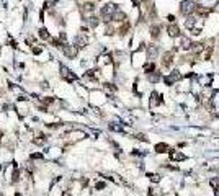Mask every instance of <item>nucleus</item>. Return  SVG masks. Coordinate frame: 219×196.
<instances>
[{
  "label": "nucleus",
  "instance_id": "obj_3",
  "mask_svg": "<svg viewBox=\"0 0 219 196\" xmlns=\"http://www.w3.org/2000/svg\"><path fill=\"white\" fill-rule=\"evenodd\" d=\"M167 33H169L170 38H177V36H180V28H178V25H175V23H172L169 26V30H167Z\"/></svg>",
  "mask_w": 219,
  "mask_h": 196
},
{
  "label": "nucleus",
  "instance_id": "obj_6",
  "mask_svg": "<svg viewBox=\"0 0 219 196\" xmlns=\"http://www.w3.org/2000/svg\"><path fill=\"white\" fill-rule=\"evenodd\" d=\"M178 79H180V74H178V72L175 70L174 74H172V75H169V77H165L164 80H165V83H167V85H172V83H174V82H175V80H178Z\"/></svg>",
  "mask_w": 219,
  "mask_h": 196
},
{
  "label": "nucleus",
  "instance_id": "obj_21",
  "mask_svg": "<svg viewBox=\"0 0 219 196\" xmlns=\"http://www.w3.org/2000/svg\"><path fill=\"white\" fill-rule=\"evenodd\" d=\"M149 177H151V180H152V181H159V180H160L159 175H149Z\"/></svg>",
  "mask_w": 219,
  "mask_h": 196
},
{
  "label": "nucleus",
  "instance_id": "obj_25",
  "mask_svg": "<svg viewBox=\"0 0 219 196\" xmlns=\"http://www.w3.org/2000/svg\"><path fill=\"white\" fill-rule=\"evenodd\" d=\"M15 196H21V194H18V193H16V194H15Z\"/></svg>",
  "mask_w": 219,
  "mask_h": 196
},
{
  "label": "nucleus",
  "instance_id": "obj_14",
  "mask_svg": "<svg viewBox=\"0 0 219 196\" xmlns=\"http://www.w3.org/2000/svg\"><path fill=\"white\" fill-rule=\"evenodd\" d=\"M154 69H155V66H154V62H149V64H146V66H144V70H146L147 74H151V72H154Z\"/></svg>",
  "mask_w": 219,
  "mask_h": 196
},
{
  "label": "nucleus",
  "instance_id": "obj_10",
  "mask_svg": "<svg viewBox=\"0 0 219 196\" xmlns=\"http://www.w3.org/2000/svg\"><path fill=\"white\" fill-rule=\"evenodd\" d=\"M155 151H157L159 154L167 152V151H169V146H167V144H164V142H160V144H157V146H155Z\"/></svg>",
  "mask_w": 219,
  "mask_h": 196
},
{
  "label": "nucleus",
  "instance_id": "obj_5",
  "mask_svg": "<svg viewBox=\"0 0 219 196\" xmlns=\"http://www.w3.org/2000/svg\"><path fill=\"white\" fill-rule=\"evenodd\" d=\"M180 41H182V49H191V39H190V38H187V36H182L180 38Z\"/></svg>",
  "mask_w": 219,
  "mask_h": 196
},
{
  "label": "nucleus",
  "instance_id": "obj_19",
  "mask_svg": "<svg viewBox=\"0 0 219 196\" xmlns=\"http://www.w3.org/2000/svg\"><path fill=\"white\" fill-rule=\"evenodd\" d=\"M149 80H151V82H157V80H159V74H154V75H149Z\"/></svg>",
  "mask_w": 219,
  "mask_h": 196
},
{
  "label": "nucleus",
  "instance_id": "obj_7",
  "mask_svg": "<svg viewBox=\"0 0 219 196\" xmlns=\"http://www.w3.org/2000/svg\"><path fill=\"white\" fill-rule=\"evenodd\" d=\"M191 51H193L195 54L203 53V51H204V44H203V43H195V44L191 46Z\"/></svg>",
  "mask_w": 219,
  "mask_h": 196
},
{
  "label": "nucleus",
  "instance_id": "obj_24",
  "mask_svg": "<svg viewBox=\"0 0 219 196\" xmlns=\"http://www.w3.org/2000/svg\"><path fill=\"white\" fill-rule=\"evenodd\" d=\"M64 196H71V193H67V191H66V193H64Z\"/></svg>",
  "mask_w": 219,
  "mask_h": 196
},
{
  "label": "nucleus",
  "instance_id": "obj_9",
  "mask_svg": "<svg viewBox=\"0 0 219 196\" xmlns=\"http://www.w3.org/2000/svg\"><path fill=\"white\" fill-rule=\"evenodd\" d=\"M162 64H164L165 67H170V64H172V53H167V54L164 56Z\"/></svg>",
  "mask_w": 219,
  "mask_h": 196
},
{
  "label": "nucleus",
  "instance_id": "obj_4",
  "mask_svg": "<svg viewBox=\"0 0 219 196\" xmlns=\"http://www.w3.org/2000/svg\"><path fill=\"white\" fill-rule=\"evenodd\" d=\"M170 159L175 160V162H182V160H185V154H182L180 151H170Z\"/></svg>",
  "mask_w": 219,
  "mask_h": 196
},
{
  "label": "nucleus",
  "instance_id": "obj_1",
  "mask_svg": "<svg viewBox=\"0 0 219 196\" xmlns=\"http://www.w3.org/2000/svg\"><path fill=\"white\" fill-rule=\"evenodd\" d=\"M196 10V5H195L193 0H183L180 3V13L182 15H190Z\"/></svg>",
  "mask_w": 219,
  "mask_h": 196
},
{
  "label": "nucleus",
  "instance_id": "obj_12",
  "mask_svg": "<svg viewBox=\"0 0 219 196\" xmlns=\"http://www.w3.org/2000/svg\"><path fill=\"white\" fill-rule=\"evenodd\" d=\"M159 34H160V26H152V28H151V36H152L154 39H157Z\"/></svg>",
  "mask_w": 219,
  "mask_h": 196
},
{
  "label": "nucleus",
  "instance_id": "obj_16",
  "mask_svg": "<svg viewBox=\"0 0 219 196\" xmlns=\"http://www.w3.org/2000/svg\"><path fill=\"white\" fill-rule=\"evenodd\" d=\"M209 183H211V186H213V188H217V186H219V178H217V177H216V178H213V180H211Z\"/></svg>",
  "mask_w": 219,
  "mask_h": 196
},
{
  "label": "nucleus",
  "instance_id": "obj_18",
  "mask_svg": "<svg viewBox=\"0 0 219 196\" xmlns=\"http://www.w3.org/2000/svg\"><path fill=\"white\" fill-rule=\"evenodd\" d=\"M155 54H157V48H151V49H149V57H154Z\"/></svg>",
  "mask_w": 219,
  "mask_h": 196
},
{
  "label": "nucleus",
  "instance_id": "obj_22",
  "mask_svg": "<svg viewBox=\"0 0 219 196\" xmlns=\"http://www.w3.org/2000/svg\"><path fill=\"white\" fill-rule=\"evenodd\" d=\"M43 155L41 154H34V155H31V159H41Z\"/></svg>",
  "mask_w": 219,
  "mask_h": 196
},
{
  "label": "nucleus",
  "instance_id": "obj_23",
  "mask_svg": "<svg viewBox=\"0 0 219 196\" xmlns=\"http://www.w3.org/2000/svg\"><path fill=\"white\" fill-rule=\"evenodd\" d=\"M97 188L101 190V188H105V183H97Z\"/></svg>",
  "mask_w": 219,
  "mask_h": 196
},
{
  "label": "nucleus",
  "instance_id": "obj_15",
  "mask_svg": "<svg viewBox=\"0 0 219 196\" xmlns=\"http://www.w3.org/2000/svg\"><path fill=\"white\" fill-rule=\"evenodd\" d=\"M66 54L69 56V57H74L77 54V49L75 48H66Z\"/></svg>",
  "mask_w": 219,
  "mask_h": 196
},
{
  "label": "nucleus",
  "instance_id": "obj_2",
  "mask_svg": "<svg viewBox=\"0 0 219 196\" xmlns=\"http://www.w3.org/2000/svg\"><path fill=\"white\" fill-rule=\"evenodd\" d=\"M116 11L118 10H116V5H114V3H106L105 7L101 8V16H103V18H106V20H110V18L113 20V15L116 13Z\"/></svg>",
  "mask_w": 219,
  "mask_h": 196
},
{
  "label": "nucleus",
  "instance_id": "obj_13",
  "mask_svg": "<svg viewBox=\"0 0 219 196\" xmlns=\"http://www.w3.org/2000/svg\"><path fill=\"white\" fill-rule=\"evenodd\" d=\"M195 23H196V18L190 16V18L187 20V28H188V30H193V28H195Z\"/></svg>",
  "mask_w": 219,
  "mask_h": 196
},
{
  "label": "nucleus",
  "instance_id": "obj_8",
  "mask_svg": "<svg viewBox=\"0 0 219 196\" xmlns=\"http://www.w3.org/2000/svg\"><path fill=\"white\" fill-rule=\"evenodd\" d=\"M211 82H213V75H211V74H209V75L200 77V83L201 85H206V87H208V85H211Z\"/></svg>",
  "mask_w": 219,
  "mask_h": 196
},
{
  "label": "nucleus",
  "instance_id": "obj_20",
  "mask_svg": "<svg viewBox=\"0 0 219 196\" xmlns=\"http://www.w3.org/2000/svg\"><path fill=\"white\" fill-rule=\"evenodd\" d=\"M18 177H20V173H18V172H16V170H15V172H13V178H11V181H13V183H15L16 180H18Z\"/></svg>",
  "mask_w": 219,
  "mask_h": 196
},
{
  "label": "nucleus",
  "instance_id": "obj_17",
  "mask_svg": "<svg viewBox=\"0 0 219 196\" xmlns=\"http://www.w3.org/2000/svg\"><path fill=\"white\" fill-rule=\"evenodd\" d=\"M39 36L44 38V39H49V34H48V31H46V30H41V31H39Z\"/></svg>",
  "mask_w": 219,
  "mask_h": 196
},
{
  "label": "nucleus",
  "instance_id": "obj_11",
  "mask_svg": "<svg viewBox=\"0 0 219 196\" xmlns=\"http://www.w3.org/2000/svg\"><path fill=\"white\" fill-rule=\"evenodd\" d=\"M195 11H196V13L198 15H201V16H204V15H208V8H204L203 7V5H196V10H195Z\"/></svg>",
  "mask_w": 219,
  "mask_h": 196
}]
</instances>
